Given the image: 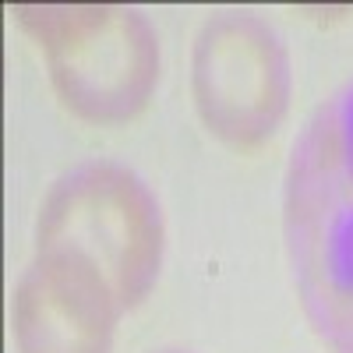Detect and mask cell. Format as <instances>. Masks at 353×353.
Masks as SVG:
<instances>
[{"mask_svg": "<svg viewBox=\"0 0 353 353\" xmlns=\"http://www.w3.org/2000/svg\"><path fill=\"white\" fill-rule=\"evenodd\" d=\"M283 226L314 336L332 353H353V78L293 141Z\"/></svg>", "mask_w": 353, "mask_h": 353, "instance_id": "1", "label": "cell"}, {"mask_svg": "<svg viewBox=\"0 0 353 353\" xmlns=\"http://www.w3.org/2000/svg\"><path fill=\"white\" fill-rule=\"evenodd\" d=\"M36 254L74 261L96 276L124 314L149 297L159 276V201L121 163H81L43 198Z\"/></svg>", "mask_w": 353, "mask_h": 353, "instance_id": "2", "label": "cell"}, {"mask_svg": "<svg viewBox=\"0 0 353 353\" xmlns=\"http://www.w3.org/2000/svg\"><path fill=\"white\" fill-rule=\"evenodd\" d=\"M11 14L46 57L61 103L88 124H128L159 78L152 25L117 4H14Z\"/></svg>", "mask_w": 353, "mask_h": 353, "instance_id": "3", "label": "cell"}, {"mask_svg": "<svg viewBox=\"0 0 353 353\" xmlns=\"http://www.w3.org/2000/svg\"><path fill=\"white\" fill-rule=\"evenodd\" d=\"M201 124L230 149H258L290 106V61L279 36L254 14L226 11L201 25L191 57Z\"/></svg>", "mask_w": 353, "mask_h": 353, "instance_id": "4", "label": "cell"}, {"mask_svg": "<svg viewBox=\"0 0 353 353\" xmlns=\"http://www.w3.org/2000/svg\"><path fill=\"white\" fill-rule=\"evenodd\" d=\"M117 304L74 261L36 254L14 290L18 353H110Z\"/></svg>", "mask_w": 353, "mask_h": 353, "instance_id": "5", "label": "cell"}, {"mask_svg": "<svg viewBox=\"0 0 353 353\" xmlns=\"http://www.w3.org/2000/svg\"><path fill=\"white\" fill-rule=\"evenodd\" d=\"M163 353H184V350H163Z\"/></svg>", "mask_w": 353, "mask_h": 353, "instance_id": "6", "label": "cell"}]
</instances>
